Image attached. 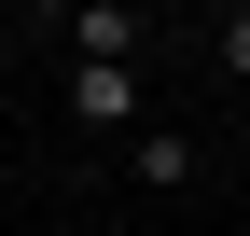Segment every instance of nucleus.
I'll return each mask as SVG.
<instances>
[{"label":"nucleus","instance_id":"nucleus-3","mask_svg":"<svg viewBox=\"0 0 250 236\" xmlns=\"http://www.w3.org/2000/svg\"><path fill=\"white\" fill-rule=\"evenodd\" d=\"M125 167H139L153 195H181V181H195V125H139V139H125Z\"/></svg>","mask_w":250,"mask_h":236},{"label":"nucleus","instance_id":"nucleus-1","mask_svg":"<svg viewBox=\"0 0 250 236\" xmlns=\"http://www.w3.org/2000/svg\"><path fill=\"white\" fill-rule=\"evenodd\" d=\"M139 42H153L139 0H83L70 14V70H139Z\"/></svg>","mask_w":250,"mask_h":236},{"label":"nucleus","instance_id":"nucleus-5","mask_svg":"<svg viewBox=\"0 0 250 236\" xmlns=\"http://www.w3.org/2000/svg\"><path fill=\"white\" fill-rule=\"evenodd\" d=\"M0 83H14V28H0Z\"/></svg>","mask_w":250,"mask_h":236},{"label":"nucleus","instance_id":"nucleus-4","mask_svg":"<svg viewBox=\"0 0 250 236\" xmlns=\"http://www.w3.org/2000/svg\"><path fill=\"white\" fill-rule=\"evenodd\" d=\"M208 70L250 83V0H223V14H208Z\"/></svg>","mask_w":250,"mask_h":236},{"label":"nucleus","instance_id":"nucleus-2","mask_svg":"<svg viewBox=\"0 0 250 236\" xmlns=\"http://www.w3.org/2000/svg\"><path fill=\"white\" fill-rule=\"evenodd\" d=\"M70 125L83 139H139V70H70Z\"/></svg>","mask_w":250,"mask_h":236}]
</instances>
